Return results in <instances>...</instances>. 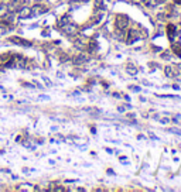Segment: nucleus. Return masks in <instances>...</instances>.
Wrapping results in <instances>:
<instances>
[{
    "label": "nucleus",
    "instance_id": "20e7f679",
    "mask_svg": "<svg viewBox=\"0 0 181 192\" xmlns=\"http://www.w3.org/2000/svg\"><path fill=\"white\" fill-rule=\"evenodd\" d=\"M137 40H140V37H139V34H137V31L136 30H130V33L127 34V44L129 45H132V44H134Z\"/></svg>",
    "mask_w": 181,
    "mask_h": 192
},
{
    "label": "nucleus",
    "instance_id": "f257e3e1",
    "mask_svg": "<svg viewBox=\"0 0 181 192\" xmlns=\"http://www.w3.org/2000/svg\"><path fill=\"white\" fill-rule=\"evenodd\" d=\"M116 25L119 28H127L129 27V17L124 14H118L116 16Z\"/></svg>",
    "mask_w": 181,
    "mask_h": 192
},
{
    "label": "nucleus",
    "instance_id": "5701e85b",
    "mask_svg": "<svg viewBox=\"0 0 181 192\" xmlns=\"http://www.w3.org/2000/svg\"><path fill=\"white\" fill-rule=\"evenodd\" d=\"M107 174H109V175H115V172H113V169H107Z\"/></svg>",
    "mask_w": 181,
    "mask_h": 192
},
{
    "label": "nucleus",
    "instance_id": "cd10ccee",
    "mask_svg": "<svg viewBox=\"0 0 181 192\" xmlns=\"http://www.w3.org/2000/svg\"><path fill=\"white\" fill-rule=\"evenodd\" d=\"M82 2H88V0H82Z\"/></svg>",
    "mask_w": 181,
    "mask_h": 192
},
{
    "label": "nucleus",
    "instance_id": "b1692460",
    "mask_svg": "<svg viewBox=\"0 0 181 192\" xmlns=\"http://www.w3.org/2000/svg\"><path fill=\"white\" fill-rule=\"evenodd\" d=\"M132 89H133V90H136V92H139V90H140V88H136V86H132Z\"/></svg>",
    "mask_w": 181,
    "mask_h": 192
},
{
    "label": "nucleus",
    "instance_id": "f3484780",
    "mask_svg": "<svg viewBox=\"0 0 181 192\" xmlns=\"http://www.w3.org/2000/svg\"><path fill=\"white\" fill-rule=\"evenodd\" d=\"M42 81H44V82H45V83H47V85H48V86H51V81H50V79H48V78H47V76H42Z\"/></svg>",
    "mask_w": 181,
    "mask_h": 192
},
{
    "label": "nucleus",
    "instance_id": "f03ea898",
    "mask_svg": "<svg viewBox=\"0 0 181 192\" xmlns=\"http://www.w3.org/2000/svg\"><path fill=\"white\" fill-rule=\"evenodd\" d=\"M61 30L64 31L67 35H74V34L78 31V28H76L75 24H69V23H67V24L61 25Z\"/></svg>",
    "mask_w": 181,
    "mask_h": 192
},
{
    "label": "nucleus",
    "instance_id": "6ab92c4d",
    "mask_svg": "<svg viewBox=\"0 0 181 192\" xmlns=\"http://www.w3.org/2000/svg\"><path fill=\"white\" fill-rule=\"evenodd\" d=\"M118 110H119L120 113H123L124 110H126V106H119V107H118Z\"/></svg>",
    "mask_w": 181,
    "mask_h": 192
},
{
    "label": "nucleus",
    "instance_id": "0eeeda50",
    "mask_svg": "<svg viewBox=\"0 0 181 192\" xmlns=\"http://www.w3.org/2000/svg\"><path fill=\"white\" fill-rule=\"evenodd\" d=\"M10 41H11V42H14V44L24 45V47H30V45H31V42H28V41H24V40L19 38V37H13V38H10Z\"/></svg>",
    "mask_w": 181,
    "mask_h": 192
},
{
    "label": "nucleus",
    "instance_id": "423d86ee",
    "mask_svg": "<svg viewBox=\"0 0 181 192\" xmlns=\"http://www.w3.org/2000/svg\"><path fill=\"white\" fill-rule=\"evenodd\" d=\"M115 37H116V40H119V41H123V40L126 38V28H119V27H116Z\"/></svg>",
    "mask_w": 181,
    "mask_h": 192
},
{
    "label": "nucleus",
    "instance_id": "dca6fc26",
    "mask_svg": "<svg viewBox=\"0 0 181 192\" xmlns=\"http://www.w3.org/2000/svg\"><path fill=\"white\" fill-rule=\"evenodd\" d=\"M38 100H50V96H45V95H40V96H38Z\"/></svg>",
    "mask_w": 181,
    "mask_h": 192
},
{
    "label": "nucleus",
    "instance_id": "412c9836",
    "mask_svg": "<svg viewBox=\"0 0 181 192\" xmlns=\"http://www.w3.org/2000/svg\"><path fill=\"white\" fill-rule=\"evenodd\" d=\"M150 137H151L153 140H158V138H157V136H154V134H153V133H150Z\"/></svg>",
    "mask_w": 181,
    "mask_h": 192
},
{
    "label": "nucleus",
    "instance_id": "a211bd4d",
    "mask_svg": "<svg viewBox=\"0 0 181 192\" xmlns=\"http://www.w3.org/2000/svg\"><path fill=\"white\" fill-rule=\"evenodd\" d=\"M170 131H171V133H175V134H178V136H181V130H177V129H170Z\"/></svg>",
    "mask_w": 181,
    "mask_h": 192
},
{
    "label": "nucleus",
    "instance_id": "4be33fe9",
    "mask_svg": "<svg viewBox=\"0 0 181 192\" xmlns=\"http://www.w3.org/2000/svg\"><path fill=\"white\" fill-rule=\"evenodd\" d=\"M79 93H81V92H79V90H74V92H72V95H74V96H78Z\"/></svg>",
    "mask_w": 181,
    "mask_h": 192
},
{
    "label": "nucleus",
    "instance_id": "4468645a",
    "mask_svg": "<svg viewBox=\"0 0 181 192\" xmlns=\"http://www.w3.org/2000/svg\"><path fill=\"white\" fill-rule=\"evenodd\" d=\"M68 21H69V17H68V16H64V19H61V21H59V23H61V25H64V24H67Z\"/></svg>",
    "mask_w": 181,
    "mask_h": 192
},
{
    "label": "nucleus",
    "instance_id": "bb28decb",
    "mask_svg": "<svg viewBox=\"0 0 181 192\" xmlns=\"http://www.w3.org/2000/svg\"><path fill=\"white\" fill-rule=\"evenodd\" d=\"M154 2H156V3H161V2H163V0H154Z\"/></svg>",
    "mask_w": 181,
    "mask_h": 192
},
{
    "label": "nucleus",
    "instance_id": "9b49d317",
    "mask_svg": "<svg viewBox=\"0 0 181 192\" xmlns=\"http://www.w3.org/2000/svg\"><path fill=\"white\" fill-rule=\"evenodd\" d=\"M173 51H174L177 55L181 56V45L180 44H174V45H173Z\"/></svg>",
    "mask_w": 181,
    "mask_h": 192
},
{
    "label": "nucleus",
    "instance_id": "7ed1b4c3",
    "mask_svg": "<svg viewBox=\"0 0 181 192\" xmlns=\"http://www.w3.org/2000/svg\"><path fill=\"white\" fill-rule=\"evenodd\" d=\"M47 11V7L42 4H40V3H37V4H34L33 7H31V13H33V16H40V14L45 13Z\"/></svg>",
    "mask_w": 181,
    "mask_h": 192
},
{
    "label": "nucleus",
    "instance_id": "6e6552de",
    "mask_svg": "<svg viewBox=\"0 0 181 192\" xmlns=\"http://www.w3.org/2000/svg\"><path fill=\"white\" fill-rule=\"evenodd\" d=\"M85 61H86V56L85 55H78L72 62H74V65H82V64H85Z\"/></svg>",
    "mask_w": 181,
    "mask_h": 192
},
{
    "label": "nucleus",
    "instance_id": "1a4fd4ad",
    "mask_svg": "<svg viewBox=\"0 0 181 192\" xmlns=\"http://www.w3.org/2000/svg\"><path fill=\"white\" fill-rule=\"evenodd\" d=\"M96 50H98V44H96V41L95 40H90L89 44H88V51H89V52H93V51H96Z\"/></svg>",
    "mask_w": 181,
    "mask_h": 192
},
{
    "label": "nucleus",
    "instance_id": "9d476101",
    "mask_svg": "<svg viewBox=\"0 0 181 192\" xmlns=\"http://www.w3.org/2000/svg\"><path fill=\"white\" fill-rule=\"evenodd\" d=\"M8 13V7L7 4H4V3H0V17H3L4 14Z\"/></svg>",
    "mask_w": 181,
    "mask_h": 192
},
{
    "label": "nucleus",
    "instance_id": "aec40b11",
    "mask_svg": "<svg viewBox=\"0 0 181 192\" xmlns=\"http://www.w3.org/2000/svg\"><path fill=\"white\" fill-rule=\"evenodd\" d=\"M65 182H67V184H74V182H78V181H76V179H67Z\"/></svg>",
    "mask_w": 181,
    "mask_h": 192
},
{
    "label": "nucleus",
    "instance_id": "a878e982",
    "mask_svg": "<svg viewBox=\"0 0 181 192\" xmlns=\"http://www.w3.org/2000/svg\"><path fill=\"white\" fill-rule=\"evenodd\" d=\"M175 3H177V4H181V0H175Z\"/></svg>",
    "mask_w": 181,
    "mask_h": 192
},
{
    "label": "nucleus",
    "instance_id": "f8f14e48",
    "mask_svg": "<svg viewBox=\"0 0 181 192\" xmlns=\"http://www.w3.org/2000/svg\"><path fill=\"white\" fill-rule=\"evenodd\" d=\"M167 30H168V37L173 40V34H174V31H175V27H174V25H168V28H167Z\"/></svg>",
    "mask_w": 181,
    "mask_h": 192
},
{
    "label": "nucleus",
    "instance_id": "393cba45",
    "mask_svg": "<svg viewBox=\"0 0 181 192\" xmlns=\"http://www.w3.org/2000/svg\"><path fill=\"white\" fill-rule=\"evenodd\" d=\"M134 3H141V2H144V0H133Z\"/></svg>",
    "mask_w": 181,
    "mask_h": 192
},
{
    "label": "nucleus",
    "instance_id": "39448f33",
    "mask_svg": "<svg viewBox=\"0 0 181 192\" xmlns=\"http://www.w3.org/2000/svg\"><path fill=\"white\" fill-rule=\"evenodd\" d=\"M33 16V13H31V7H28V6H25V7H21L19 10V17L20 19H28V17Z\"/></svg>",
    "mask_w": 181,
    "mask_h": 192
},
{
    "label": "nucleus",
    "instance_id": "ddd939ff",
    "mask_svg": "<svg viewBox=\"0 0 181 192\" xmlns=\"http://www.w3.org/2000/svg\"><path fill=\"white\" fill-rule=\"evenodd\" d=\"M164 71H166V75L167 76H168V78H173V76H174V73H171V67H166V69H164Z\"/></svg>",
    "mask_w": 181,
    "mask_h": 192
},
{
    "label": "nucleus",
    "instance_id": "2eb2a0df",
    "mask_svg": "<svg viewBox=\"0 0 181 192\" xmlns=\"http://www.w3.org/2000/svg\"><path fill=\"white\" fill-rule=\"evenodd\" d=\"M161 98H170V99H180V96H177V95H160Z\"/></svg>",
    "mask_w": 181,
    "mask_h": 192
}]
</instances>
